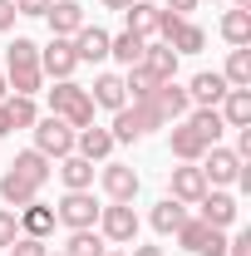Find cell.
Masks as SVG:
<instances>
[{
  "mask_svg": "<svg viewBox=\"0 0 251 256\" xmlns=\"http://www.w3.org/2000/svg\"><path fill=\"white\" fill-rule=\"evenodd\" d=\"M188 98L197 104V108H217L222 98H226V79L222 74H192V84H188Z\"/></svg>",
  "mask_w": 251,
  "mask_h": 256,
  "instance_id": "obj_13",
  "label": "cell"
},
{
  "mask_svg": "<svg viewBox=\"0 0 251 256\" xmlns=\"http://www.w3.org/2000/svg\"><path fill=\"white\" fill-rule=\"evenodd\" d=\"M104 256H124V252H104Z\"/></svg>",
  "mask_w": 251,
  "mask_h": 256,
  "instance_id": "obj_48",
  "label": "cell"
},
{
  "mask_svg": "<svg viewBox=\"0 0 251 256\" xmlns=\"http://www.w3.org/2000/svg\"><path fill=\"white\" fill-rule=\"evenodd\" d=\"M54 222H64L69 232H84V226L98 222V202L94 192H64V202L54 207Z\"/></svg>",
  "mask_w": 251,
  "mask_h": 256,
  "instance_id": "obj_7",
  "label": "cell"
},
{
  "mask_svg": "<svg viewBox=\"0 0 251 256\" xmlns=\"http://www.w3.org/2000/svg\"><path fill=\"white\" fill-rule=\"evenodd\" d=\"M143 44H148V40H138L133 30H124V34H108V54H114L118 64H128V69L143 60Z\"/></svg>",
  "mask_w": 251,
  "mask_h": 256,
  "instance_id": "obj_27",
  "label": "cell"
},
{
  "mask_svg": "<svg viewBox=\"0 0 251 256\" xmlns=\"http://www.w3.org/2000/svg\"><path fill=\"white\" fill-rule=\"evenodd\" d=\"M10 168H20V172H25V178H34V182H40V188H44V182H50V158H44V153H20V158L10 162Z\"/></svg>",
  "mask_w": 251,
  "mask_h": 256,
  "instance_id": "obj_35",
  "label": "cell"
},
{
  "mask_svg": "<svg viewBox=\"0 0 251 256\" xmlns=\"http://www.w3.org/2000/svg\"><path fill=\"white\" fill-rule=\"evenodd\" d=\"M50 114L64 118V124L79 133V128L94 124V98H89V89H79L74 79H60V84L50 89Z\"/></svg>",
  "mask_w": 251,
  "mask_h": 256,
  "instance_id": "obj_2",
  "label": "cell"
},
{
  "mask_svg": "<svg viewBox=\"0 0 251 256\" xmlns=\"http://www.w3.org/2000/svg\"><path fill=\"white\" fill-rule=\"evenodd\" d=\"M44 256H69V252H44Z\"/></svg>",
  "mask_w": 251,
  "mask_h": 256,
  "instance_id": "obj_47",
  "label": "cell"
},
{
  "mask_svg": "<svg viewBox=\"0 0 251 256\" xmlns=\"http://www.w3.org/2000/svg\"><path fill=\"white\" fill-rule=\"evenodd\" d=\"M10 25H15V5H10V0H0V34L10 30Z\"/></svg>",
  "mask_w": 251,
  "mask_h": 256,
  "instance_id": "obj_41",
  "label": "cell"
},
{
  "mask_svg": "<svg viewBox=\"0 0 251 256\" xmlns=\"http://www.w3.org/2000/svg\"><path fill=\"white\" fill-rule=\"evenodd\" d=\"M60 178H64L69 192H89V188H94V162L79 158V153H69V158L60 162Z\"/></svg>",
  "mask_w": 251,
  "mask_h": 256,
  "instance_id": "obj_23",
  "label": "cell"
},
{
  "mask_svg": "<svg viewBox=\"0 0 251 256\" xmlns=\"http://www.w3.org/2000/svg\"><path fill=\"white\" fill-rule=\"evenodd\" d=\"M182 222H188V207H182V202L162 197V202L153 207V232H158V236H172V232H178Z\"/></svg>",
  "mask_w": 251,
  "mask_h": 256,
  "instance_id": "obj_26",
  "label": "cell"
},
{
  "mask_svg": "<svg viewBox=\"0 0 251 256\" xmlns=\"http://www.w3.org/2000/svg\"><path fill=\"white\" fill-rule=\"evenodd\" d=\"M153 104H158V114H162V118H182V114H192V98H188V89H178V79L158 84Z\"/></svg>",
  "mask_w": 251,
  "mask_h": 256,
  "instance_id": "obj_21",
  "label": "cell"
},
{
  "mask_svg": "<svg viewBox=\"0 0 251 256\" xmlns=\"http://www.w3.org/2000/svg\"><path fill=\"white\" fill-rule=\"evenodd\" d=\"M217 114H222L226 128H251V89H226Z\"/></svg>",
  "mask_w": 251,
  "mask_h": 256,
  "instance_id": "obj_20",
  "label": "cell"
},
{
  "mask_svg": "<svg viewBox=\"0 0 251 256\" xmlns=\"http://www.w3.org/2000/svg\"><path fill=\"white\" fill-rule=\"evenodd\" d=\"M202 192H207V178H202V168H172V192H168L172 202H182V207H188V202H197Z\"/></svg>",
  "mask_w": 251,
  "mask_h": 256,
  "instance_id": "obj_17",
  "label": "cell"
},
{
  "mask_svg": "<svg viewBox=\"0 0 251 256\" xmlns=\"http://www.w3.org/2000/svg\"><path fill=\"white\" fill-rule=\"evenodd\" d=\"M44 252H50V246H44L40 236H15V242H10V256H44Z\"/></svg>",
  "mask_w": 251,
  "mask_h": 256,
  "instance_id": "obj_36",
  "label": "cell"
},
{
  "mask_svg": "<svg viewBox=\"0 0 251 256\" xmlns=\"http://www.w3.org/2000/svg\"><path fill=\"white\" fill-rule=\"evenodd\" d=\"M5 84L15 89V94H40V84H44V74H40V44L34 40H15L10 50H5Z\"/></svg>",
  "mask_w": 251,
  "mask_h": 256,
  "instance_id": "obj_1",
  "label": "cell"
},
{
  "mask_svg": "<svg viewBox=\"0 0 251 256\" xmlns=\"http://www.w3.org/2000/svg\"><path fill=\"white\" fill-rule=\"evenodd\" d=\"M133 256H162V246H133Z\"/></svg>",
  "mask_w": 251,
  "mask_h": 256,
  "instance_id": "obj_42",
  "label": "cell"
},
{
  "mask_svg": "<svg viewBox=\"0 0 251 256\" xmlns=\"http://www.w3.org/2000/svg\"><path fill=\"white\" fill-rule=\"evenodd\" d=\"M89 98H94L98 108H114V114H118V108L128 104L124 79H118V74H98V79H94V89H89Z\"/></svg>",
  "mask_w": 251,
  "mask_h": 256,
  "instance_id": "obj_24",
  "label": "cell"
},
{
  "mask_svg": "<svg viewBox=\"0 0 251 256\" xmlns=\"http://www.w3.org/2000/svg\"><path fill=\"white\" fill-rule=\"evenodd\" d=\"M172 153H178L182 162H197L202 153H207V138H202L192 124H178L172 128Z\"/></svg>",
  "mask_w": 251,
  "mask_h": 256,
  "instance_id": "obj_25",
  "label": "cell"
},
{
  "mask_svg": "<svg viewBox=\"0 0 251 256\" xmlns=\"http://www.w3.org/2000/svg\"><path fill=\"white\" fill-rule=\"evenodd\" d=\"M143 69H148V74H153L158 84H168V79H178V54H172V50H168V44H153V40H148V44H143Z\"/></svg>",
  "mask_w": 251,
  "mask_h": 256,
  "instance_id": "obj_15",
  "label": "cell"
},
{
  "mask_svg": "<svg viewBox=\"0 0 251 256\" xmlns=\"http://www.w3.org/2000/svg\"><path fill=\"white\" fill-rule=\"evenodd\" d=\"M44 20H50V30L60 34V40H74V34L84 30V5L79 0H50Z\"/></svg>",
  "mask_w": 251,
  "mask_h": 256,
  "instance_id": "obj_9",
  "label": "cell"
},
{
  "mask_svg": "<svg viewBox=\"0 0 251 256\" xmlns=\"http://www.w3.org/2000/svg\"><path fill=\"white\" fill-rule=\"evenodd\" d=\"M236 10H251V0H236Z\"/></svg>",
  "mask_w": 251,
  "mask_h": 256,
  "instance_id": "obj_46",
  "label": "cell"
},
{
  "mask_svg": "<svg viewBox=\"0 0 251 256\" xmlns=\"http://www.w3.org/2000/svg\"><path fill=\"white\" fill-rule=\"evenodd\" d=\"M202 158H207V162H202V178H207V182H236L242 158H236L232 148H207Z\"/></svg>",
  "mask_w": 251,
  "mask_h": 256,
  "instance_id": "obj_11",
  "label": "cell"
},
{
  "mask_svg": "<svg viewBox=\"0 0 251 256\" xmlns=\"http://www.w3.org/2000/svg\"><path fill=\"white\" fill-rule=\"evenodd\" d=\"M226 89H251V50L242 44V50H232V60H226Z\"/></svg>",
  "mask_w": 251,
  "mask_h": 256,
  "instance_id": "obj_30",
  "label": "cell"
},
{
  "mask_svg": "<svg viewBox=\"0 0 251 256\" xmlns=\"http://www.w3.org/2000/svg\"><path fill=\"white\" fill-rule=\"evenodd\" d=\"M10 133V114H5V104H0V138Z\"/></svg>",
  "mask_w": 251,
  "mask_h": 256,
  "instance_id": "obj_43",
  "label": "cell"
},
{
  "mask_svg": "<svg viewBox=\"0 0 251 256\" xmlns=\"http://www.w3.org/2000/svg\"><path fill=\"white\" fill-rule=\"evenodd\" d=\"M104 192H108L114 202H133V197H138V172H133L128 162H108V168H104Z\"/></svg>",
  "mask_w": 251,
  "mask_h": 256,
  "instance_id": "obj_12",
  "label": "cell"
},
{
  "mask_svg": "<svg viewBox=\"0 0 251 256\" xmlns=\"http://www.w3.org/2000/svg\"><path fill=\"white\" fill-rule=\"evenodd\" d=\"M133 0H104V10H128Z\"/></svg>",
  "mask_w": 251,
  "mask_h": 256,
  "instance_id": "obj_44",
  "label": "cell"
},
{
  "mask_svg": "<svg viewBox=\"0 0 251 256\" xmlns=\"http://www.w3.org/2000/svg\"><path fill=\"white\" fill-rule=\"evenodd\" d=\"M74 148H79V158L98 162V158H108V153H114V133H108V128H98V124H89V128H79V133H74Z\"/></svg>",
  "mask_w": 251,
  "mask_h": 256,
  "instance_id": "obj_14",
  "label": "cell"
},
{
  "mask_svg": "<svg viewBox=\"0 0 251 256\" xmlns=\"http://www.w3.org/2000/svg\"><path fill=\"white\" fill-rule=\"evenodd\" d=\"M162 10H168V15H182V20H188V10H197V0H168Z\"/></svg>",
  "mask_w": 251,
  "mask_h": 256,
  "instance_id": "obj_40",
  "label": "cell"
},
{
  "mask_svg": "<svg viewBox=\"0 0 251 256\" xmlns=\"http://www.w3.org/2000/svg\"><path fill=\"white\" fill-rule=\"evenodd\" d=\"M54 232V207H44V202H25L20 207V236H50Z\"/></svg>",
  "mask_w": 251,
  "mask_h": 256,
  "instance_id": "obj_18",
  "label": "cell"
},
{
  "mask_svg": "<svg viewBox=\"0 0 251 256\" xmlns=\"http://www.w3.org/2000/svg\"><path fill=\"white\" fill-rule=\"evenodd\" d=\"M188 124L197 128L202 138H207V148H217V138L226 133V124H222V114H217V108H192V118H188Z\"/></svg>",
  "mask_w": 251,
  "mask_h": 256,
  "instance_id": "obj_31",
  "label": "cell"
},
{
  "mask_svg": "<svg viewBox=\"0 0 251 256\" xmlns=\"http://www.w3.org/2000/svg\"><path fill=\"white\" fill-rule=\"evenodd\" d=\"M79 69V54H74V40H50L44 50H40V74H50V79H69Z\"/></svg>",
  "mask_w": 251,
  "mask_h": 256,
  "instance_id": "obj_8",
  "label": "cell"
},
{
  "mask_svg": "<svg viewBox=\"0 0 251 256\" xmlns=\"http://www.w3.org/2000/svg\"><path fill=\"white\" fill-rule=\"evenodd\" d=\"M34 192H40V182H34V178H25L20 168H10V172L0 178V197H5V202H10L15 212H20L25 202H34Z\"/></svg>",
  "mask_w": 251,
  "mask_h": 256,
  "instance_id": "obj_16",
  "label": "cell"
},
{
  "mask_svg": "<svg viewBox=\"0 0 251 256\" xmlns=\"http://www.w3.org/2000/svg\"><path fill=\"white\" fill-rule=\"evenodd\" d=\"M222 40L236 44V50L251 44V10H226V15H222Z\"/></svg>",
  "mask_w": 251,
  "mask_h": 256,
  "instance_id": "obj_28",
  "label": "cell"
},
{
  "mask_svg": "<svg viewBox=\"0 0 251 256\" xmlns=\"http://www.w3.org/2000/svg\"><path fill=\"white\" fill-rule=\"evenodd\" d=\"M197 207H202V222L207 226H232L236 222V197L232 192H202Z\"/></svg>",
  "mask_w": 251,
  "mask_h": 256,
  "instance_id": "obj_10",
  "label": "cell"
},
{
  "mask_svg": "<svg viewBox=\"0 0 251 256\" xmlns=\"http://www.w3.org/2000/svg\"><path fill=\"white\" fill-rule=\"evenodd\" d=\"M15 5V15H44L50 10V0H10Z\"/></svg>",
  "mask_w": 251,
  "mask_h": 256,
  "instance_id": "obj_39",
  "label": "cell"
},
{
  "mask_svg": "<svg viewBox=\"0 0 251 256\" xmlns=\"http://www.w3.org/2000/svg\"><path fill=\"white\" fill-rule=\"evenodd\" d=\"M5 114H10V128H34V118H40L30 94H10L5 98Z\"/></svg>",
  "mask_w": 251,
  "mask_h": 256,
  "instance_id": "obj_32",
  "label": "cell"
},
{
  "mask_svg": "<svg viewBox=\"0 0 251 256\" xmlns=\"http://www.w3.org/2000/svg\"><path fill=\"white\" fill-rule=\"evenodd\" d=\"M124 15H128V30L138 34V40H153V34H158V20H162V10L148 5V0H133Z\"/></svg>",
  "mask_w": 251,
  "mask_h": 256,
  "instance_id": "obj_22",
  "label": "cell"
},
{
  "mask_svg": "<svg viewBox=\"0 0 251 256\" xmlns=\"http://www.w3.org/2000/svg\"><path fill=\"white\" fill-rule=\"evenodd\" d=\"M168 118L158 114L153 98H143V104H124L118 114H114V143H133V138H143V133H153V128H162Z\"/></svg>",
  "mask_w": 251,
  "mask_h": 256,
  "instance_id": "obj_3",
  "label": "cell"
},
{
  "mask_svg": "<svg viewBox=\"0 0 251 256\" xmlns=\"http://www.w3.org/2000/svg\"><path fill=\"white\" fill-rule=\"evenodd\" d=\"M64 252H69V256H104L108 246H104V236H98L94 226H84V232H74V236H69V246H64Z\"/></svg>",
  "mask_w": 251,
  "mask_h": 256,
  "instance_id": "obj_34",
  "label": "cell"
},
{
  "mask_svg": "<svg viewBox=\"0 0 251 256\" xmlns=\"http://www.w3.org/2000/svg\"><path fill=\"white\" fill-rule=\"evenodd\" d=\"M15 236H20V217L15 212H0V246H10Z\"/></svg>",
  "mask_w": 251,
  "mask_h": 256,
  "instance_id": "obj_37",
  "label": "cell"
},
{
  "mask_svg": "<svg viewBox=\"0 0 251 256\" xmlns=\"http://www.w3.org/2000/svg\"><path fill=\"white\" fill-rule=\"evenodd\" d=\"M34 153H44V158H69L74 153V128L64 124V118H34Z\"/></svg>",
  "mask_w": 251,
  "mask_h": 256,
  "instance_id": "obj_6",
  "label": "cell"
},
{
  "mask_svg": "<svg viewBox=\"0 0 251 256\" xmlns=\"http://www.w3.org/2000/svg\"><path fill=\"white\" fill-rule=\"evenodd\" d=\"M226 256H251V232H236L226 242Z\"/></svg>",
  "mask_w": 251,
  "mask_h": 256,
  "instance_id": "obj_38",
  "label": "cell"
},
{
  "mask_svg": "<svg viewBox=\"0 0 251 256\" xmlns=\"http://www.w3.org/2000/svg\"><path fill=\"white\" fill-rule=\"evenodd\" d=\"M202 44H207V34H202V25H192V20H178V30H172V40H168L172 54H197Z\"/></svg>",
  "mask_w": 251,
  "mask_h": 256,
  "instance_id": "obj_29",
  "label": "cell"
},
{
  "mask_svg": "<svg viewBox=\"0 0 251 256\" xmlns=\"http://www.w3.org/2000/svg\"><path fill=\"white\" fill-rule=\"evenodd\" d=\"M5 98H10V84H5V74H0V104H5Z\"/></svg>",
  "mask_w": 251,
  "mask_h": 256,
  "instance_id": "obj_45",
  "label": "cell"
},
{
  "mask_svg": "<svg viewBox=\"0 0 251 256\" xmlns=\"http://www.w3.org/2000/svg\"><path fill=\"white\" fill-rule=\"evenodd\" d=\"M98 236L104 242H133L138 236V212H133V202H108V207H98Z\"/></svg>",
  "mask_w": 251,
  "mask_h": 256,
  "instance_id": "obj_5",
  "label": "cell"
},
{
  "mask_svg": "<svg viewBox=\"0 0 251 256\" xmlns=\"http://www.w3.org/2000/svg\"><path fill=\"white\" fill-rule=\"evenodd\" d=\"M172 236H178V246L192 252V256H226V236H222V226H207L202 217H197V222L188 217Z\"/></svg>",
  "mask_w": 251,
  "mask_h": 256,
  "instance_id": "obj_4",
  "label": "cell"
},
{
  "mask_svg": "<svg viewBox=\"0 0 251 256\" xmlns=\"http://www.w3.org/2000/svg\"><path fill=\"white\" fill-rule=\"evenodd\" d=\"M124 94H133V104H143V98L158 94V79L143 69V64H133V69H128V79H124Z\"/></svg>",
  "mask_w": 251,
  "mask_h": 256,
  "instance_id": "obj_33",
  "label": "cell"
},
{
  "mask_svg": "<svg viewBox=\"0 0 251 256\" xmlns=\"http://www.w3.org/2000/svg\"><path fill=\"white\" fill-rule=\"evenodd\" d=\"M74 54H79V64L108 60V30H98V25H84V30L74 34Z\"/></svg>",
  "mask_w": 251,
  "mask_h": 256,
  "instance_id": "obj_19",
  "label": "cell"
}]
</instances>
